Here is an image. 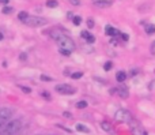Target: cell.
Masks as SVG:
<instances>
[{
    "label": "cell",
    "mask_w": 155,
    "mask_h": 135,
    "mask_svg": "<svg viewBox=\"0 0 155 135\" xmlns=\"http://www.w3.org/2000/svg\"><path fill=\"white\" fill-rule=\"evenodd\" d=\"M51 38L54 41L56 44H59L60 48L64 49H70V51H74L75 49V42L71 37H68L65 33L63 32H51Z\"/></svg>",
    "instance_id": "cell-1"
},
{
    "label": "cell",
    "mask_w": 155,
    "mask_h": 135,
    "mask_svg": "<svg viewBox=\"0 0 155 135\" xmlns=\"http://www.w3.org/2000/svg\"><path fill=\"white\" fill-rule=\"evenodd\" d=\"M22 128V120L10 119L7 123L0 126V134L2 135H16Z\"/></svg>",
    "instance_id": "cell-2"
},
{
    "label": "cell",
    "mask_w": 155,
    "mask_h": 135,
    "mask_svg": "<svg viewBox=\"0 0 155 135\" xmlns=\"http://www.w3.org/2000/svg\"><path fill=\"white\" fill-rule=\"evenodd\" d=\"M114 119L120 123H131L134 120L131 112L127 109H117V112L114 113Z\"/></svg>",
    "instance_id": "cell-3"
},
{
    "label": "cell",
    "mask_w": 155,
    "mask_h": 135,
    "mask_svg": "<svg viewBox=\"0 0 155 135\" xmlns=\"http://www.w3.org/2000/svg\"><path fill=\"white\" fill-rule=\"evenodd\" d=\"M25 23L27 26H31V27H41V26H45L48 23L45 18H41V16H33V15H29V18L25 21Z\"/></svg>",
    "instance_id": "cell-4"
},
{
    "label": "cell",
    "mask_w": 155,
    "mask_h": 135,
    "mask_svg": "<svg viewBox=\"0 0 155 135\" xmlns=\"http://www.w3.org/2000/svg\"><path fill=\"white\" fill-rule=\"evenodd\" d=\"M14 115V109L12 108H8V106H3L0 108V126L7 123L8 120L12 117Z\"/></svg>",
    "instance_id": "cell-5"
},
{
    "label": "cell",
    "mask_w": 155,
    "mask_h": 135,
    "mask_svg": "<svg viewBox=\"0 0 155 135\" xmlns=\"http://www.w3.org/2000/svg\"><path fill=\"white\" fill-rule=\"evenodd\" d=\"M54 90H56L59 94H67V96L75 94V93H76V89H75V87H72L71 85H68V83L57 85V86L54 87Z\"/></svg>",
    "instance_id": "cell-6"
},
{
    "label": "cell",
    "mask_w": 155,
    "mask_h": 135,
    "mask_svg": "<svg viewBox=\"0 0 155 135\" xmlns=\"http://www.w3.org/2000/svg\"><path fill=\"white\" fill-rule=\"evenodd\" d=\"M129 124H131V133L134 134V135H146L144 130H143V128L140 127V126L137 124V123H135L134 120H132V122L129 123Z\"/></svg>",
    "instance_id": "cell-7"
},
{
    "label": "cell",
    "mask_w": 155,
    "mask_h": 135,
    "mask_svg": "<svg viewBox=\"0 0 155 135\" xmlns=\"http://www.w3.org/2000/svg\"><path fill=\"white\" fill-rule=\"evenodd\" d=\"M117 94L120 96L121 98H128L129 96V92H128V87L124 86V85H121V86L117 87Z\"/></svg>",
    "instance_id": "cell-8"
},
{
    "label": "cell",
    "mask_w": 155,
    "mask_h": 135,
    "mask_svg": "<svg viewBox=\"0 0 155 135\" xmlns=\"http://www.w3.org/2000/svg\"><path fill=\"white\" fill-rule=\"evenodd\" d=\"M94 4H95L97 7L105 8V7H109V5H110V2H109V0H94Z\"/></svg>",
    "instance_id": "cell-9"
},
{
    "label": "cell",
    "mask_w": 155,
    "mask_h": 135,
    "mask_svg": "<svg viewBox=\"0 0 155 135\" xmlns=\"http://www.w3.org/2000/svg\"><path fill=\"white\" fill-rule=\"evenodd\" d=\"M127 73L125 71H118L117 74H116V79H117V82H124L127 79Z\"/></svg>",
    "instance_id": "cell-10"
},
{
    "label": "cell",
    "mask_w": 155,
    "mask_h": 135,
    "mask_svg": "<svg viewBox=\"0 0 155 135\" xmlns=\"http://www.w3.org/2000/svg\"><path fill=\"white\" fill-rule=\"evenodd\" d=\"M105 32H106V34H109V35H117V34H120V32H117V30H116L114 27H112V26H106V27H105Z\"/></svg>",
    "instance_id": "cell-11"
},
{
    "label": "cell",
    "mask_w": 155,
    "mask_h": 135,
    "mask_svg": "<svg viewBox=\"0 0 155 135\" xmlns=\"http://www.w3.org/2000/svg\"><path fill=\"white\" fill-rule=\"evenodd\" d=\"M75 128H76V131H79V133H90V131H88V128L86 127L84 124H80V123H78V124L75 126Z\"/></svg>",
    "instance_id": "cell-12"
},
{
    "label": "cell",
    "mask_w": 155,
    "mask_h": 135,
    "mask_svg": "<svg viewBox=\"0 0 155 135\" xmlns=\"http://www.w3.org/2000/svg\"><path fill=\"white\" fill-rule=\"evenodd\" d=\"M27 18H29V14H27L26 11H22V12H19V15H18V19H19V21L25 22Z\"/></svg>",
    "instance_id": "cell-13"
},
{
    "label": "cell",
    "mask_w": 155,
    "mask_h": 135,
    "mask_svg": "<svg viewBox=\"0 0 155 135\" xmlns=\"http://www.w3.org/2000/svg\"><path fill=\"white\" fill-rule=\"evenodd\" d=\"M101 127H102V130L106 131V133H110V131H112V126H110L109 123H106V122L101 123Z\"/></svg>",
    "instance_id": "cell-14"
},
{
    "label": "cell",
    "mask_w": 155,
    "mask_h": 135,
    "mask_svg": "<svg viewBox=\"0 0 155 135\" xmlns=\"http://www.w3.org/2000/svg\"><path fill=\"white\" fill-rule=\"evenodd\" d=\"M146 32H147V34H154L155 25H146Z\"/></svg>",
    "instance_id": "cell-15"
},
{
    "label": "cell",
    "mask_w": 155,
    "mask_h": 135,
    "mask_svg": "<svg viewBox=\"0 0 155 135\" xmlns=\"http://www.w3.org/2000/svg\"><path fill=\"white\" fill-rule=\"evenodd\" d=\"M57 5H59L57 0H48V2H46V7H49V8H54V7H57Z\"/></svg>",
    "instance_id": "cell-16"
},
{
    "label": "cell",
    "mask_w": 155,
    "mask_h": 135,
    "mask_svg": "<svg viewBox=\"0 0 155 135\" xmlns=\"http://www.w3.org/2000/svg\"><path fill=\"white\" fill-rule=\"evenodd\" d=\"M76 108H78V109H84V108H87V103H86L84 100H83V101H79V103H76Z\"/></svg>",
    "instance_id": "cell-17"
},
{
    "label": "cell",
    "mask_w": 155,
    "mask_h": 135,
    "mask_svg": "<svg viewBox=\"0 0 155 135\" xmlns=\"http://www.w3.org/2000/svg\"><path fill=\"white\" fill-rule=\"evenodd\" d=\"M59 52L63 55V56H70V55L72 53V51H70V49H64V48H60Z\"/></svg>",
    "instance_id": "cell-18"
},
{
    "label": "cell",
    "mask_w": 155,
    "mask_h": 135,
    "mask_svg": "<svg viewBox=\"0 0 155 135\" xmlns=\"http://www.w3.org/2000/svg\"><path fill=\"white\" fill-rule=\"evenodd\" d=\"M14 8L12 7H8V5H5L4 8H3V14H5V15H10V14H12Z\"/></svg>",
    "instance_id": "cell-19"
},
{
    "label": "cell",
    "mask_w": 155,
    "mask_h": 135,
    "mask_svg": "<svg viewBox=\"0 0 155 135\" xmlns=\"http://www.w3.org/2000/svg\"><path fill=\"white\" fill-rule=\"evenodd\" d=\"M72 22H74V25H76V26H79L80 23H82V18L80 16H78V15H75L72 18Z\"/></svg>",
    "instance_id": "cell-20"
},
{
    "label": "cell",
    "mask_w": 155,
    "mask_h": 135,
    "mask_svg": "<svg viewBox=\"0 0 155 135\" xmlns=\"http://www.w3.org/2000/svg\"><path fill=\"white\" fill-rule=\"evenodd\" d=\"M112 67H113V63L112 62H106L104 64V70L105 71H110V70H112Z\"/></svg>",
    "instance_id": "cell-21"
},
{
    "label": "cell",
    "mask_w": 155,
    "mask_h": 135,
    "mask_svg": "<svg viewBox=\"0 0 155 135\" xmlns=\"http://www.w3.org/2000/svg\"><path fill=\"white\" fill-rule=\"evenodd\" d=\"M82 76H83L82 73H72L71 74V78L72 79H79V78H82Z\"/></svg>",
    "instance_id": "cell-22"
},
{
    "label": "cell",
    "mask_w": 155,
    "mask_h": 135,
    "mask_svg": "<svg viewBox=\"0 0 155 135\" xmlns=\"http://www.w3.org/2000/svg\"><path fill=\"white\" fill-rule=\"evenodd\" d=\"M80 35H82V37L84 38V40H88L91 34H90V33H88V32H82V34H80Z\"/></svg>",
    "instance_id": "cell-23"
},
{
    "label": "cell",
    "mask_w": 155,
    "mask_h": 135,
    "mask_svg": "<svg viewBox=\"0 0 155 135\" xmlns=\"http://www.w3.org/2000/svg\"><path fill=\"white\" fill-rule=\"evenodd\" d=\"M19 87H21V90L25 93H31V89H29V87H26V86H19Z\"/></svg>",
    "instance_id": "cell-24"
},
{
    "label": "cell",
    "mask_w": 155,
    "mask_h": 135,
    "mask_svg": "<svg viewBox=\"0 0 155 135\" xmlns=\"http://www.w3.org/2000/svg\"><path fill=\"white\" fill-rule=\"evenodd\" d=\"M87 26L88 27H94V21L93 19H87Z\"/></svg>",
    "instance_id": "cell-25"
},
{
    "label": "cell",
    "mask_w": 155,
    "mask_h": 135,
    "mask_svg": "<svg viewBox=\"0 0 155 135\" xmlns=\"http://www.w3.org/2000/svg\"><path fill=\"white\" fill-rule=\"evenodd\" d=\"M41 96H44L46 100H51V96H49V93H46V92H42L41 93Z\"/></svg>",
    "instance_id": "cell-26"
},
{
    "label": "cell",
    "mask_w": 155,
    "mask_h": 135,
    "mask_svg": "<svg viewBox=\"0 0 155 135\" xmlns=\"http://www.w3.org/2000/svg\"><path fill=\"white\" fill-rule=\"evenodd\" d=\"M40 78H41V79H42V81H46V82L52 81V78H48V76H46V75H41V76H40Z\"/></svg>",
    "instance_id": "cell-27"
},
{
    "label": "cell",
    "mask_w": 155,
    "mask_h": 135,
    "mask_svg": "<svg viewBox=\"0 0 155 135\" xmlns=\"http://www.w3.org/2000/svg\"><path fill=\"white\" fill-rule=\"evenodd\" d=\"M70 3H71V4H74V5H79L80 4L79 0H70Z\"/></svg>",
    "instance_id": "cell-28"
},
{
    "label": "cell",
    "mask_w": 155,
    "mask_h": 135,
    "mask_svg": "<svg viewBox=\"0 0 155 135\" xmlns=\"http://www.w3.org/2000/svg\"><path fill=\"white\" fill-rule=\"evenodd\" d=\"M121 38H123V40H128V35H127V34H121Z\"/></svg>",
    "instance_id": "cell-29"
},
{
    "label": "cell",
    "mask_w": 155,
    "mask_h": 135,
    "mask_svg": "<svg viewBox=\"0 0 155 135\" xmlns=\"http://www.w3.org/2000/svg\"><path fill=\"white\" fill-rule=\"evenodd\" d=\"M8 2L10 0H0V3H3V4H8Z\"/></svg>",
    "instance_id": "cell-30"
},
{
    "label": "cell",
    "mask_w": 155,
    "mask_h": 135,
    "mask_svg": "<svg viewBox=\"0 0 155 135\" xmlns=\"http://www.w3.org/2000/svg\"><path fill=\"white\" fill-rule=\"evenodd\" d=\"M0 40H3V34H2V33H0Z\"/></svg>",
    "instance_id": "cell-31"
},
{
    "label": "cell",
    "mask_w": 155,
    "mask_h": 135,
    "mask_svg": "<svg viewBox=\"0 0 155 135\" xmlns=\"http://www.w3.org/2000/svg\"><path fill=\"white\" fill-rule=\"evenodd\" d=\"M0 135H2V134H0Z\"/></svg>",
    "instance_id": "cell-32"
},
{
    "label": "cell",
    "mask_w": 155,
    "mask_h": 135,
    "mask_svg": "<svg viewBox=\"0 0 155 135\" xmlns=\"http://www.w3.org/2000/svg\"><path fill=\"white\" fill-rule=\"evenodd\" d=\"M52 135H53V134H52Z\"/></svg>",
    "instance_id": "cell-33"
}]
</instances>
